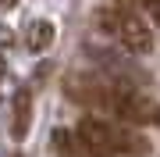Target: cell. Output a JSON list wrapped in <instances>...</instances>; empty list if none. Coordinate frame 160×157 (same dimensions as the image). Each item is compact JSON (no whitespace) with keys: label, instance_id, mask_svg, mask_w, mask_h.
I'll use <instances>...</instances> for the list:
<instances>
[{"label":"cell","instance_id":"5b68a950","mask_svg":"<svg viewBox=\"0 0 160 157\" xmlns=\"http://www.w3.org/2000/svg\"><path fill=\"white\" fill-rule=\"evenodd\" d=\"M29 125H32V93L22 86L11 97V139H25Z\"/></svg>","mask_w":160,"mask_h":157},{"label":"cell","instance_id":"8992f818","mask_svg":"<svg viewBox=\"0 0 160 157\" xmlns=\"http://www.w3.org/2000/svg\"><path fill=\"white\" fill-rule=\"evenodd\" d=\"M53 36H57V29H53V22H46V18H39V22H32L29 29H25V47H29L32 54H43V50H50Z\"/></svg>","mask_w":160,"mask_h":157},{"label":"cell","instance_id":"ba28073f","mask_svg":"<svg viewBox=\"0 0 160 157\" xmlns=\"http://www.w3.org/2000/svg\"><path fill=\"white\" fill-rule=\"evenodd\" d=\"M7 75V64H4V57H0V79H4Z\"/></svg>","mask_w":160,"mask_h":157},{"label":"cell","instance_id":"6da1fadb","mask_svg":"<svg viewBox=\"0 0 160 157\" xmlns=\"http://www.w3.org/2000/svg\"><path fill=\"white\" fill-rule=\"evenodd\" d=\"M64 93L75 104L89 107V111H103L114 122L160 125V100L146 97L135 86H128L125 79H114V75H68Z\"/></svg>","mask_w":160,"mask_h":157},{"label":"cell","instance_id":"277c9868","mask_svg":"<svg viewBox=\"0 0 160 157\" xmlns=\"http://www.w3.org/2000/svg\"><path fill=\"white\" fill-rule=\"evenodd\" d=\"M53 150L61 157H110V154H103L100 146L86 143L78 132H71V128H57V132H53Z\"/></svg>","mask_w":160,"mask_h":157},{"label":"cell","instance_id":"52a82bcc","mask_svg":"<svg viewBox=\"0 0 160 157\" xmlns=\"http://www.w3.org/2000/svg\"><path fill=\"white\" fill-rule=\"evenodd\" d=\"M132 4H139L149 18H153V25H160V0H132Z\"/></svg>","mask_w":160,"mask_h":157},{"label":"cell","instance_id":"7a4b0ae2","mask_svg":"<svg viewBox=\"0 0 160 157\" xmlns=\"http://www.w3.org/2000/svg\"><path fill=\"white\" fill-rule=\"evenodd\" d=\"M75 132H78L86 143L100 146L103 154H110V157H146L149 150H153L146 136H139L135 128H128L125 122H114V118L86 114V118H78Z\"/></svg>","mask_w":160,"mask_h":157},{"label":"cell","instance_id":"3957f363","mask_svg":"<svg viewBox=\"0 0 160 157\" xmlns=\"http://www.w3.org/2000/svg\"><path fill=\"white\" fill-rule=\"evenodd\" d=\"M114 7H118V32L114 36L121 39V47L128 54H135V57L149 54L153 50V32H149V25L135 14V4H132V0H114Z\"/></svg>","mask_w":160,"mask_h":157},{"label":"cell","instance_id":"9c48e42d","mask_svg":"<svg viewBox=\"0 0 160 157\" xmlns=\"http://www.w3.org/2000/svg\"><path fill=\"white\" fill-rule=\"evenodd\" d=\"M18 4V0H0V7H14Z\"/></svg>","mask_w":160,"mask_h":157}]
</instances>
